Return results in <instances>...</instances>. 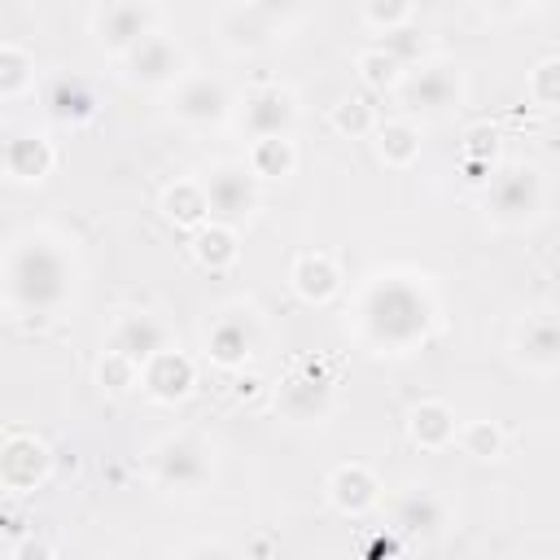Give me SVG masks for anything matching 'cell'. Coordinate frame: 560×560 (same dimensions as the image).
<instances>
[{
  "label": "cell",
  "instance_id": "44dd1931",
  "mask_svg": "<svg viewBox=\"0 0 560 560\" xmlns=\"http://www.w3.org/2000/svg\"><path fill=\"white\" fill-rule=\"evenodd\" d=\"M44 114L61 127H83L96 114V92L79 74H52L44 83Z\"/></svg>",
  "mask_w": 560,
  "mask_h": 560
},
{
  "label": "cell",
  "instance_id": "9a60e30c",
  "mask_svg": "<svg viewBox=\"0 0 560 560\" xmlns=\"http://www.w3.org/2000/svg\"><path fill=\"white\" fill-rule=\"evenodd\" d=\"M166 346H171V332H166V324L158 315H149V311H118L114 324H109V346L105 350H114V354H122V359H131L140 368L144 359H153Z\"/></svg>",
  "mask_w": 560,
  "mask_h": 560
},
{
  "label": "cell",
  "instance_id": "f546056e",
  "mask_svg": "<svg viewBox=\"0 0 560 560\" xmlns=\"http://www.w3.org/2000/svg\"><path fill=\"white\" fill-rule=\"evenodd\" d=\"M455 442L472 459H503V446H508V438H503V429L494 420H468V424H459L455 429Z\"/></svg>",
  "mask_w": 560,
  "mask_h": 560
},
{
  "label": "cell",
  "instance_id": "3957f363",
  "mask_svg": "<svg viewBox=\"0 0 560 560\" xmlns=\"http://www.w3.org/2000/svg\"><path fill=\"white\" fill-rule=\"evenodd\" d=\"M547 206V175L534 162H512L486 179V214L499 228H525Z\"/></svg>",
  "mask_w": 560,
  "mask_h": 560
},
{
  "label": "cell",
  "instance_id": "7c38bea8",
  "mask_svg": "<svg viewBox=\"0 0 560 560\" xmlns=\"http://www.w3.org/2000/svg\"><path fill=\"white\" fill-rule=\"evenodd\" d=\"M48 464H52V455L35 433H9L0 442V490H9V494L39 490L48 477Z\"/></svg>",
  "mask_w": 560,
  "mask_h": 560
},
{
  "label": "cell",
  "instance_id": "ac0fdd59",
  "mask_svg": "<svg viewBox=\"0 0 560 560\" xmlns=\"http://www.w3.org/2000/svg\"><path fill=\"white\" fill-rule=\"evenodd\" d=\"M206 354L214 368L223 372H241L254 359V324L245 311H223L210 328H206Z\"/></svg>",
  "mask_w": 560,
  "mask_h": 560
},
{
  "label": "cell",
  "instance_id": "f1b7e54d",
  "mask_svg": "<svg viewBox=\"0 0 560 560\" xmlns=\"http://www.w3.org/2000/svg\"><path fill=\"white\" fill-rule=\"evenodd\" d=\"M354 74H359V83L372 88V92H394L407 70H402L389 52H381V48L372 44V48H363V52L354 57Z\"/></svg>",
  "mask_w": 560,
  "mask_h": 560
},
{
  "label": "cell",
  "instance_id": "d6a6232c",
  "mask_svg": "<svg viewBox=\"0 0 560 560\" xmlns=\"http://www.w3.org/2000/svg\"><path fill=\"white\" fill-rule=\"evenodd\" d=\"M525 96L538 105V109H556L560 105V57H542L529 74H525Z\"/></svg>",
  "mask_w": 560,
  "mask_h": 560
},
{
  "label": "cell",
  "instance_id": "7402d4cb",
  "mask_svg": "<svg viewBox=\"0 0 560 560\" xmlns=\"http://www.w3.org/2000/svg\"><path fill=\"white\" fill-rule=\"evenodd\" d=\"M289 284H293V293H298L302 302L324 306V302H332L337 289H341V267H337L328 254L311 249V254H298V258H293V267H289Z\"/></svg>",
  "mask_w": 560,
  "mask_h": 560
},
{
  "label": "cell",
  "instance_id": "4316f807",
  "mask_svg": "<svg viewBox=\"0 0 560 560\" xmlns=\"http://www.w3.org/2000/svg\"><path fill=\"white\" fill-rule=\"evenodd\" d=\"M245 166H249L254 179H289L293 166H298V149H293L289 136H258L249 144Z\"/></svg>",
  "mask_w": 560,
  "mask_h": 560
},
{
  "label": "cell",
  "instance_id": "6da1fadb",
  "mask_svg": "<svg viewBox=\"0 0 560 560\" xmlns=\"http://www.w3.org/2000/svg\"><path fill=\"white\" fill-rule=\"evenodd\" d=\"M0 293L18 315H57L74 293V262L48 236H22L0 262Z\"/></svg>",
  "mask_w": 560,
  "mask_h": 560
},
{
  "label": "cell",
  "instance_id": "9c48e42d",
  "mask_svg": "<svg viewBox=\"0 0 560 560\" xmlns=\"http://www.w3.org/2000/svg\"><path fill=\"white\" fill-rule=\"evenodd\" d=\"M122 74L140 88H175L188 74V52L175 35L153 31L122 57Z\"/></svg>",
  "mask_w": 560,
  "mask_h": 560
},
{
  "label": "cell",
  "instance_id": "52a82bcc",
  "mask_svg": "<svg viewBox=\"0 0 560 560\" xmlns=\"http://www.w3.org/2000/svg\"><path fill=\"white\" fill-rule=\"evenodd\" d=\"M162 22V9L158 4H136V0H109V4H96L88 13V26L96 35V44L114 57H127L144 35H153Z\"/></svg>",
  "mask_w": 560,
  "mask_h": 560
},
{
  "label": "cell",
  "instance_id": "ba28073f",
  "mask_svg": "<svg viewBox=\"0 0 560 560\" xmlns=\"http://www.w3.org/2000/svg\"><path fill=\"white\" fill-rule=\"evenodd\" d=\"M197 184L206 192V206H210L214 223L236 228L241 219H249L258 210V179L249 175L245 162H214Z\"/></svg>",
  "mask_w": 560,
  "mask_h": 560
},
{
  "label": "cell",
  "instance_id": "74e56055",
  "mask_svg": "<svg viewBox=\"0 0 560 560\" xmlns=\"http://www.w3.org/2000/svg\"><path fill=\"white\" fill-rule=\"evenodd\" d=\"M175 560H236V556H232L228 542H219V538H192Z\"/></svg>",
  "mask_w": 560,
  "mask_h": 560
},
{
  "label": "cell",
  "instance_id": "603a6c76",
  "mask_svg": "<svg viewBox=\"0 0 560 560\" xmlns=\"http://www.w3.org/2000/svg\"><path fill=\"white\" fill-rule=\"evenodd\" d=\"M455 429H459V420L442 398H424L407 411V433L420 451H446L455 442Z\"/></svg>",
  "mask_w": 560,
  "mask_h": 560
},
{
  "label": "cell",
  "instance_id": "8fae6325",
  "mask_svg": "<svg viewBox=\"0 0 560 560\" xmlns=\"http://www.w3.org/2000/svg\"><path fill=\"white\" fill-rule=\"evenodd\" d=\"M276 26H280V9L276 4H223L214 13V31L223 39V48L232 52H258L276 39Z\"/></svg>",
  "mask_w": 560,
  "mask_h": 560
},
{
  "label": "cell",
  "instance_id": "5bb4252c",
  "mask_svg": "<svg viewBox=\"0 0 560 560\" xmlns=\"http://www.w3.org/2000/svg\"><path fill=\"white\" fill-rule=\"evenodd\" d=\"M241 122L249 127V136H289L298 122V92L284 83H262L245 96Z\"/></svg>",
  "mask_w": 560,
  "mask_h": 560
},
{
  "label": "cell",
  "instance_id": "f35d334b",
  "mask_svg": "<svg viewBox=\"0 0 560 560\" xmlns=\"http://www.w3.org/2000/svg\"><path fill=\"white\" fill-rule=\"evenodd\" d=\"M385 556H394V538H389V534H385V538L376 534V538L368 542V556H363V560H385Z\"/></svg>",
  "mask_w": 560,
  "mask_h": 560
},
{
  "label": "cell",
  "instance_id": "d6986e66",
  "mask_svg": "<svg viewBox=\"0 0 560 560\" xmlns=\"http://www.w3.org/2000/svg\"><path fill=\"white\" fill-rule=\"evenodd\" d=\"M389 516H394V529L407 534V538H416V542H433L446 529V503L433 490H424V486L394 494Z\"/></svg>",
  "mask_w": 560,
  "mask_h": 560
},
{
  "label": "cell",
  "instance_id": "836d02e7",
  "mask_svg": "<svg viewBox=\"0 0 560 560\" xmlns=\"http://www.w3.org/2000/svg\"><path fill=\"white\" fill-rule=\"evenodd\" d=\"M96 385L105 394H127L131 385H140V368L131 359L114 354V350H101V359H96Z\"/></svg>",
  "mask_w": 560,
  "mask_h": 560
},
{
  "label": "cell",
  "instance_id": "e575fe53",
  "mask_svg": "<svg viewBox=\"0 0 560 560\" xmlns=\"http://www.w3.org/2000/svg\"><path fill=\"white\" fill-rule=\"evenodd\" d=\"M381 52H389L402 70H411V66H420V61H429V39L424 35H416V31H389V35H381V44H376Z\"/></svg>",
  "mask_w": 560,
  "mask_h": 560
},
{
  "label": "cell",
  "instance_id": "2e32d148",
  "mask_svg": "<svg viewBox=\"0 0 560 560\" xmlns=\"http://www.w3.org/2000/svg\"><path fill=\"white\" fill-rule=\"evenodd\" d=\"M512 354L516 363H525L529 372L547 376L560 368V328H556V315L551 311H534L516 324L512 332Z\"/></svg>",
  "mask_w": 560,
  "mask_h": 560
},
{
  "label": "cell",
  "instance_id": "484cf974",
  "mask_svg": "<svg viewBox=\"0 0 560 560\" xmlns=\"http://www.w3.org/2000/svg\"><path fill=\"white\" fill-rule=\"evenodd\" d=\"M188 249H192V258H197L201 267L228 271V267L241 258V236H236V228L210 219V223H201V228L188 236Z\"/></svg>",
  "mask_w": 560,
  "mask_h": 560
},
{
  "label": "cell",
  "instance_id": "7a4b0ae2",
  "mask_svg": "<svg viewBox=\"0 0 560 560\" xmlns=\"http://www.w3.org/2000/svg\"><path fill=\"white\" fill-rule=\"evenodd\" d=\"M429 319H433V302L420 284L411 280H376L363 302H359V328L363 337L376 346V350H389V354H402L407 346L424 341L429 332Z\"/></svg>",
  "mask_w": 560,
  "mask_h": 560
},
{
  "label": "cell",
  "instance_id": "cb8c5ba5",
  "mask_svg": "<svg viewBox=\"0 0 560 560\" xmlns=\"http://www.w3.org/2000/svg\"><path fill=\"white\" fill-rule=\"evenodd\" d=\"M372 144H376V158L394 171H407L416 158H420V127L411 118H385L376 122L372 131Z\"/></svg>",
  "mask_w": 560,
  "mask_h": 560
},
{
  "label": "cell",
  "instance_id": "d4e9b609",
  "mask_svg": "<svg viewBox=\"0 0 560 560\" xmlns=\"http://www.w3.org/2000/svg\"><path fill=\"white\" fill-rule=\"evenodd\" d=\"M162 214L175 223V228H184V232H197L201 223H210V206H206V192H201V184L197 179H171L166 188H162Z\"/></svg>",
  "mask_w": 560,
  "mask_h": 560
},
{
  "label": "cell",
  "instance_id": "e0dca14e",
  "mask_svg": "<svg viewBox=\"0 0 560 560\" xmlns=\"http://www.w3.org/2000/svg\"><path fill=\"white\" fill-rule=\"evenodd\" d=\"M52 166H57V153H52V144H48L39 131H31V127L4 131V140H0V171H4L9 179L39 184Z\"/></svg>",
  "mask_w": 560,
  "mask_h": 560
},
{
  "label": "cell",
  "instance_id": "8d00e7d4",
  "mask_svg": "<svg viewBox=\"0 0 560 560\" xmlns=\"http://www.w3.org/2000/svg\"><path fill=\"white\" fill-rule=\"evenodd\" d=\"M9 560H57L52 542L39 538V534H22L13 547H9Z\"/></svg>",
  "mask_w": 560,
  "mask_h": 560
},
{
  "label": "cell",
  "instance_id": "4dcf8cb0",
  "mask_svg": "<svg viewBox=\"0 0 560 560\" xmlns=\"http://www.w3.org/2000/svg\"><path fill=\"white\" fill-rule=\"evenodd\" d=\"M31 79H35V57L22 44H0V101L22 96Z\"/></svg>",
  "mask_w": 560,
  "mask_h": 560
},
{
  "label": "cell",
  "instance_id": "1f68e13d",
  "mask_svg": "<svg viewBox=\"0 0 560 560\" xmlns=\"http://www.w3.org/2000/svg\"><path fill=\"white\" fill-rule=\"evenodd\" d=\"M411 18H416V4H411V0H363V4H359V22L372 26L376 35L402 31Z\"/></svg>",
  "mask_w": 560,
  "mask_h": 560
},
{
  "label": "cell",
  "instance_id": "ffe728a7",
  "mask_svg": "<svg viewBox=\"0 0 560 560\" xmlns=\"http://www.w3.org/2000/svg\"><path fill=\"white\" fill-rule=\"evenodd\" d=\"M324 494H328V503L337 508V512H346V516H363V512H372L376 503H381V481H376V472L368 468V464H337L332 472H328V481H324Z\"/></svg>",
  "mask_w": 560,
  "mask_h": 560
},
{
  "label": "cell",
  "instance_id": "30bf717a",
  "mask_svg": "<svg viewBox=\"0 0 560 560\" xmlns=\"http://www.w3.org/2000/svg\"><path fill=\"white\" fill-rule=\"evenodd\" d=\"M171 109L179 122H192V127H214L232 114V88L219 79V74H206V70H188L175 92H171Z\"/></svg>",
  "mask_w": 560,
  "mask_h": 560
},
{
  "label": "cell",
  "instance_id": "5b68a950",
  "mask_svg": "<svg viewBox=\"0 0 560 560\" xmlns=\"http://www.w3.org/2000/svg\"><path fill=\"white\" fill-rule=\"evenodd\" d=\"M332 411V376L324 359H298L293 376L276 389V416L289 424H315Z\"/></svg>",
  "mask_w": 560,
  "mask_h": 560
},
{
  "label": "cell",
  "instance_id": "d590c367",
  "mask_svg": "<svg viewBox=\"0 0 560 560\" xmlns=\"http://www.w3.org/2000/svg\"><path fill=\"white\" fill-rule=\"evenodd\" d=\"M494 153H499V131L490 122H477L464 131V162L468 166H490Z\"/></svg>",
  "mask_w": 560,
  "mask_h": 560
},
{
  "label": "cell",
  "instance_id": "8992f818",
  "mask_svg": "<svg viewBox=\"0 0 560 560\" xmlns=\"http://www.w3.org/2000/svg\"><path fill=\"white\" fill-rule=\"evenodd\" d=\"M398 101L411 109V114H446L451 105H459L464 96V74L455 61L446 57H433V61H420L411 66L402 79H398Z\"/></svg>",
  "mask_w": 560,
  "mask_h": 560
},
{
  "label": "cell",
  "instance_id": "4fadbf2b",
  "mask_svg": "<svg viewBox=\"0 0 560 560\" xmlns=\"http://www.w3.org/2000/svg\"><path fill=\"white\" fill-rule=\"evenodd\" d=\"M192 385H197V363L179 346H166L140 363V389L153 402H184L192 394Z\"/></svg>",
  "mask_w": 560,
  "mask_h": 560
},
{
  "label": "cell",
  "instance_id": "83f0119b",
  "mask_svg": "<svg viewBox=\"0 0 560 560\" xmlns=\"http://www.w3.org/2000/svg\"><path fill=\"white\" fill-rule=\"evenodd\" d=\"M376 109H372V101L368 96H341L332 109H328V127L341 136V140H363V136H372L376 131Z\"/></svg>",
  "mask_w": 560,
  "mask_h": 560
},
{
  "label": "cell",
  "instance_id": "277c9868",
  "mask_svg": "<svg viewBox=\"0 0 560 560\" xmlns=\"http://www.w3.org/2000/svg\"><path fill=\"white\" fill-rule=\"evenodd\" d=\"M149 477L162 490L197 494L214 481V455L197 433H171L149 451Z\"/></svg>",
  "mask_w": 560,
  "mask_h": 560
}]
</instances>
